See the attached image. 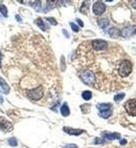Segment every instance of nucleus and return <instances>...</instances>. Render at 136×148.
Returning <instances> with one entry per match:
<instances>
[{"instance_id": "28", "label": "nucleus", "mask_w": 136, "mask_h": 148, "mask_svg": "<svg viewBox=\"0 0 136 148\" xmlns=\"http://www.w3.org/2000/svg\"><path fill=\"white\" fill-rule=\"evenodd\" d=\"M127 143V141L126 140H120V145H124Z\"/></svg>"}, {"instance_id": "31", "label": "nucleus", "mask_w": 136, "mask_h": 148, "mask_svg": "<svg viewBox=\"0 0 136 148\" xmlns=\"http://www.w3.org/2000/svg\"><path fill=\"white\" fill-rule=\"evenodd\" d=\"M16 19H17V20L19 21V22H20V21L22 20V19H21V17L19 16V15H17V16H16Z\"/></svg>"}, {"instance_id": "25", "label": "nucleus", "mask_w": 136, "mask_h": 148, "mask_svg": "<svg viewBox=\"0 0 136 148\" xmlns=\"http://www.w3.org/2000/svg\"><path fill=\"white\" fill-rule=\"evenodd\" d=\"M70 26H71V29H72L73 32H78V31H80V27H78L76 24L73 23V22H71V23H70Z\"/></svg>"}, {"instance_id": "16", "label": "nucleus", "mask_w": 136, "mask_h": 148, "mask_svg": "<svg viewBox=\"0 0 136 148\" xmlns=\"http://www.w3.org/2000/svg\"><path fill=\"white\" fill-rule=\"evenodd\" d=\"M35 23L37 24L39 27H40L42 31H47V25L45 23H44V21L41 19V18H38V19H36Z\"/></svg>"}, {"instance_id": "30", "label": "nucleus", "mask_w": 136, "mask_h": 148, "mask_svg": "<svg viewBox=\"0 0 136 148\" xmlns=\"http://www.w3.org/2000/svg\"><path fill=\"white\" fill-rule=\"evenodd\" d=\"M63 34H64V35H65V36H66L67 38L69 37V35H68V33H67L66 31H65V29H63Z\"/></svg>"}, {"instance_id": "13", "label": "nucleus", "mask_w": 136, "mask_h": 148, "mask_svg": "<svg viewBox=\"0 0 136 148\" xmlns=\"http://www.w3.org/2000/svg\"><path fill=\"white\" fill-rule=\"evenodd\" d=\"M108 34H109V36L112 38H117L120 36V31L117 29L116 27H111V29L108 31Z\"/></svg>"}, {"instance_id": "3", "label": "nucleus", "mask_w": 136, "mask_h": 148, "mask_svg": "<svg viewBox=\"0 0 136 148\" xmlns=\"http://www.w3.org/2000/svg\"><path fill=\"white\" fill-rule=\"evenodd\" d=\"M43 87L42 86H39V87H36V88H32V89L28 90L27 91V96H28L29 99H32V100H40L42 97H43Z\"/></svg>"}, {"instance_id": "21", "label": "nucleus", "mask_w": 136, "mask_h": 148, "mask_svg": "<svg viewBox=\"0 0 136 148\" xmlns=\"http://www.w3.org/2000/svg\"><path fill=\"white\" fill-rule=\"evenodd\" d=\"M124 97V93H117L115 97H114V101L115 102H119L120 100H122Z\"/></svg>"}, {"instance_id": "6", "label": "nucleus", "mask_w": 136, "mask_h": 148, "mask_svg": "<svg viewBox=\"0 0 136 148\" xmlns=\"http://www.w3.org/2000/svg\"><path fill=\"white\" fill-rule=\"evenodd\" d=\"M91 45L95 50H105V49L108 47V43L105 40H101V39H96V40H93L91 42Z\"/></svg>"}, {"instance_id": "5", "label": "nucleus", "mask_w": 136, "mask_h": 148, "mask_svg": "<svg viewBox=\"0 0 136 148\" xmlns=\"http://www.w3.org/2000/svg\"><path fill=\"white\" fill-rule=\"evenodd\" d=\"M92 11L93 14L96 15V16L104 14L105 11H106V4L104 2H101V1H96L92 6Z\"/></svg>"}, {"instance_id": "29", "label": "nucleus", "mask_w": 136, "mask_h": 148, "mask_svg": "<svg viewBox=\"0 0 136 148\" xmlns=\"http://www.w3.org/2000/svg\"><path fill=\"white\" fill-rule=\"evenodd\" d=\"M132 6H133L134 9H136V0H134V1H132Z\"/></svg>"}, {"instance_id": "15", "label": "nucleus", "mask_w": 136, "mask_h": 148, "mask_svg": "<svg viewBox=\"0 0 136 148\" xmlns=\"http://www.w3.org/2000/svg\"><path fill=\"white\" fill-rule=\"evenodd\" d=\"M61 113H62V116H64V117H68V116H69L70 110H69V107H68L67 103H64V104L62 105Z\"/></svg>"}, {"instance_id": "2", "label": "nucleus", "mask_w": 136, "mask_h": 148, "mask_svg": "<svg viewBox=\"0 0 136 148\" xmlns=\"http://www.w3.org/2000/svg\"><path fill=\"white\" fill-rule=\"evenodd\" d=\"M82 81L87 85H92L95 82V75L90 70H84L80 74Z\"/></svg>"}, {"instance_id": "33", "label": "nucleus", "mask_w": 136, "mask_h": 148, "mask_svg": "<svg viewBox=\"0 0 136 148\" xmlns=\"http://www.w3.org/2000/svg\"><path fill=\"white\" fill-rule=\"evenodd\" d=\"M0 104H3V98H1V96H0Z\"/></svg>"}, {"instance_id": "27", "label": "nucleus", "mask_w": 136, "mask_h": 148, "mask_svg": "<svg viewBox=\"0 0 136 148\" xmlns=\"http://www.w3.org/2000/svg\"><path fill=\"white\" fill-rule=\"evenodd\" d=\"M76 21H78V25H80V26H84V23L82 22L81 19H76Z\"/></svg>"}, {"instance_id": "17", "label": "nucleus", "mask_w": 136, "mask_h": 148, "mask_svg": "<svg viewBox=\"0 0 136 148\" xmlns=\"http://www.w3.org/2000/svg\"><path fill=\"white\" fill-rule=\"evenodd\" d=\"M112 116V108L111 109H108V110H104V111H99V117L104 118V119H108Z\"/></svg>"}, {"instance_id": "14", "label": "nucleus", "mask_w": 136, "mask_h": 148, "mask_svg": "<svg viewBox=\"0 0 136 148\" xmlns=\"http://www.w3.org/2000/svg\"><path fill=\"white\" fill-rule=\"evenodd\" d=\"M96 107L99 111H104V110H108V109H111L112 106H111L110 103H101V104H97Z\"/></svg>"}, {"instance_id": "19", "label": "nucleus", "mask_w": 136, "mask_h": 148, "mask_svg": "<svg viewBox=\"0 0 136 148\" xmlns=\"http://www.w3.org/2000/svg\"><path fill=\"white\" fill-rule=\"evenodd\" d=\"M0 13L4 16V17H7V9H6L5 5L3 4H0Z\"/></svg>"}, {"instance_id": "22", "label": "nucleus", "mask_w": 136, "mask_h": 148, "mask_svg": "<svg viewBox=\"0 0 136 148\" xmlns=\"http://www.w3.org/2000/svg\"><path fill=\"white\" fill-rule=\"evenodd\" d=\"M46 20L48 21V22H49L50 24H52V25H57V24H58V22L55 21V18H52V17H47Z\"/></svg>"}, {"instance_id": "1", "label": "nucleus", "mask_w": 136, "mask_h": 148, "mask_svg": "<svg viewBox=\"0 0 136 148\" xmlns=\"http://www.w3.org/2000/svg\"><path fill=\"white\" fill-rule=\"evenodd\" d=\"M132 73V63L129 60H124L118 66V74L122 77H128Z\"/></svg>"}, {"instance_id": "11", "label": "nucleus", "mask_w": 136, "mask_h": 148, "mask_svg": "<svg viewBox=\"0 0 136 148\" xmlns=\"http://www.w3.org/2000/svg\"><path fill=\"white\" fill-rule=\"evenodd\" d=\"M0 91H2L3 93H9V86L6 84L5 81H3L2 78H0Z\"/></svg>"}, {"instance_id": "12", "label": "nucleus", "mask_w": 136, "mask_h": 148, "mask_svg": "<svg viewBox=\"0 0 136 148\" xmlns=\"http://www.w3.org/2000/svg\"><path fill=\"white\" fill-rule=\"evenodd\" d=\"M97 24H99V26L101 27V29H105L109 26L110 22H109V20H108L107 18H101V19H99V20L97 21Z\"/></svg>"}, {"instance_id": "32", "label": "nucleus", "mask_w": 136, "mask_h": 148, "mask_svg": "<svg viewBox=\"0 0 136 148\" xmlns=\"http://www.w3.org/2000/svg\"><path fill=\"white\" fill-rule=\"evenodd\" d=\"M1 60H2V54L0 52V68H1Z\"/></svg>"}, {"instance_id": "20", "label": "nucleus", "mask_w": 136, "mask_h": 148, "mask_svg": "<svg viewBox=\"0 0 136 148\" xmlns=\"http://www.w3.org/2000/svg\"><path fill=\"white\" fill-rule=\"evenodd\" d=\"M9 144L12 146V147H16V146L18 145V142L15 138H11V139H9Z\"/></svg>"}, {"instance_id": "23", "label": "nucleus", "mask_w": 136, "mask_h": 148, "mask_svg": "<svg viewBox=\"0 0 136 148\" xmlns=\"http://www.w3.org/2000/svg\"><path fill=\"white\" fill-rule=\"evenodd\" d=\"M106 141L104 139H99V138H96L94 141H93V144H105Z\"/></svg>"}, {"instance_id": "8", "label": "nucleus", "mask_w": 136, "mask_h": 148, "mask_svg": "<svg viewBox=\"0 0 136 148\" xmlns=\"http://www.w3.org/2000/svg\"><path fill=\"white\" fill-rule=\"evenodd\" d=\"M0 128L2 129L3 131H11L13 129V125L12 123L5 120L4 118H0Z\"/></svg>"}, {"instance_id": "24", "label": "nucleus", "mask_w": 136, "mask_h": 148, "mask_svg": "<svg viewBox=\"0 0 136 148\" xmlns=\"http://www.w3.org/2000/svg\"><path fill=\"white\" fill-rule=\"evenodd\" d=\"M81 12L83 13V14H86V13L88 12V4H86V2H85L84 5L81 8Z\"/></svg>"}, {"instance_id": "18", "label": "nucleus", "mask_w": 136, "mask_h": 148, "mask_svg": "<svg viewBox=\"0 0 136 148\" xmlns=\"http://www.w3.org/2000/svg\"><path fill=\"white\" fill-rule=\"evenodd\" d=\"M82 98L84 99V100H86V101H88V100H90V99L92 98V93L90 90H85V91L82 93Z\"/></svg>"}, {"instance_id": "26", "label": "nucleus", "mask_w": 136, "mask_h": 148, "mask_svg": "<svg viewBox=\"0 0 136 148\" xmlns=\"http://www.w3.org/2000/svg\"><path fill=\"white\" fill-rule=\"evenodd\" d=\"M64 148H78V146L75 144H67V145L64 146Z\"/></svg>"}, {"instance_id": "10", "label": "nucleus", "mask_w": 136, "mask_h": 148, "mask_svg": "<svg viewBox=\"0 0 136 148\" xmlns=\"http://www.w3.org/2000/svg\"><path fill=\"white\" fill-rule=\"evenodd\" d=\"M101 136H103L104 139H108V140H118V139H120V134H119L118 132H113V134H111V132H103Z\"/></svg>"}, {"instance_id": "4", "label": "nucleus", "mask_w": 136, "mask_h": 148, "mask_svg": "<svg viewBox=\"0 0 136 148\" xmlns=\"http://www.w3.org/2000/svg\"><path fill=\"white\" fill-rule=\"evenodd\" d=\"M124 109L130 116H136V100L131 99L124 103Z\"/></svg>"}, {"instance_id": "9", "label": "nucleus", "mask_w": 136, "mask_h": 148, "mask_svg": "<svg viewBox=\"0 0 136 148\" xmlns=\"http://www.w3.org/2000/svg\"><path fill=\"white\" fill-rule=\"evenodd\" d=\"M63 130L66 134H71V136H80V134H84L83 129H75V128H71V127H64Z\"/></svg>"}, {"instance_id": "7", "label": "nucleus", "mask_w": 136, "mask_h": 148, "mask_svg": "<svg viewBox=\"0 0 136 148\" xmlns=\"http://www.w3.org/2000/svg\"><path fill=\"white\" fill-rule=\"evenodd\" d=\"M135 32H136V25L126 26L124 29H122L120 31V36H122L124 38H130Z\"/></svg>"}]
</instances>
